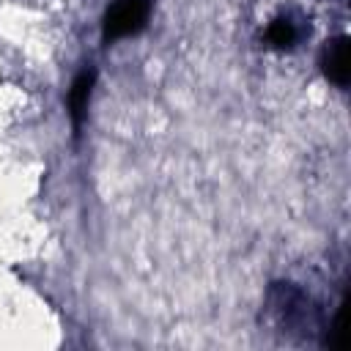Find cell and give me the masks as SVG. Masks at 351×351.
<instances>
[{
	"mask_svg": "<svg viewBox=\"0 0 351 351\" xmlns=\"http://www.w3.org/2000/svg\"><path fill=\"white\" fill-rule=\"evenodd\" d=\"M151 14V0H115L104 14V38H126L145 27Z\"/></svg>",
	"mask_w": 351,
	"mask_h": 351,
	"instance_id": "6da1fadb",
	"label": "cell"
},
{
	"mask_svg": "<svg viewBox=\"0 0 351 351\" xmlns=\"http://www.w3.org/2000/svg\"><path fill=\"white\" fill-rule=\"evenodd\" d=\"M321 69H324L326 80L335 82L337 88L348 85V41H346V36H337V38L324 44V49H321Z\"/></svg>",
	"mask_w": 351,
	"mask_h": 351,
	"instance_id": "7a4b0ae2",
	"label": "cell"
},
{
	"mask_svg": "<svg viewBox=\"0 0 351 351\" xmlns=\"http://www.w3.org/2000/svg\"><path fill=\"white\" fill-rule=\"evenodd\" d=\"M266 38L274 44V47H293V41L299 38V30L293 27V22L285 16H280V19H274L271 22V27H269V33H266Z\"/></svg>",
	"mask_w": 351,
	"mask_h": 351,
	"instance_id": "277c9868",
	"label": "cell"
},
{
	"mask_svg": "<svg viewBox=\"0 0 351 351\" xmlns=\"http://www.w3.org/2000/svg\"><path fill=\"white\" fill-rule=\"evenodd\" d=\"M90 85H93V74L90 71H82L71 90H69V110H71V121L80 123L82 115H85V107H88V99H90Z\"/></svg>",
	"mask_w": 351,
	"mask_h": 351,
	"instance_id": "3957f363",
	"label": "cell"
}]
</instances>
